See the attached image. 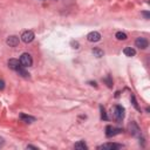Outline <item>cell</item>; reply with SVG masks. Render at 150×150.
I'll return each instance as SVG.
<instances>
[{
  "label": "cell",
  "instance_id": "cell-1",
  "mask_svg": "<svg viewBox=\"0 0 150 150\" xmlns=\"http://www.w3.org/2000/svg\"><path fill=\"white\" fill-rule=\"evenodd\" d=\"M113 115H114V119H115L117 122H121V121L124 119L125 109L123 108L122 106L116 104V106H114V108H113Z\"/></svg>",
  "mask_w": 150,
  "mask_h": 150
},
{
  "label": "cell",
  "instance_id": "cell-2",
  "mask_svg": "<svg viewBox=\"0 0 150 150\" xmlns=\"http://www.w3.org/2000/svg\"><path fill=\"white\" fill-rule=\"evenodd\" d=\"M20 63L23 67H31L32 65H33V59H32L31 54H28V53H24V54H21L20 56Z\"/></svg>",
  "mask_w": 150,
  "mask_h": 150
},
{
  "label": "cell",
  "instance_id": "cell-3",
  "mask_svg": "<svg viewBox=\"0 0 150 150\" xmlns=\"http://www.w3.org/2000/svg\"><path fill=\"white\" fill-rule=\"evenodd\" d=\"M34 38H35V35L32 31H26L23 33V35H21V40H23L25 44H29V42H32L34 40Z\"/></svg>",
  "mask_w": 150,
  "mask_h": 150
},
{
  "label": "cell",
  "instance_id": "cell-4",
  "mask_svg": "<svg viewBox=\"0 0 150 150\" xmlns=\"http://www.w3.org/2000/svg\"><path fill=\"white\" fill-rule=\"evenodd\" d=\"M122 133V129H120V128H113L112 125H108L106 128V135L107 137H112V136H115L117 134Z\"/></svg>",
  "mask_w": 150,
  "mask_h": 150
},
{
  "label": "cell",
  "instance_id": "cell-5",
  "mask_svg": "<svg viewBox=\"0 0 150 150\" xmlns=\"http://www.w3.org/2000/svg\"><path fill=\"white\" fill-rule=\"evenodd\" d=\"M122 148L121 144H117V143H104L100 147H98V149H103V150H117V149H120Z\"/></svg>",
  "mask_w": 150,
  "mask_h": 150
},
{
  "label": "cell",
  "instance_id": "cell-6",
  "mask_svg": "<svg viewBox=\"0 0 150 150\" xmlns=\"http://www.w3.org/2000/svg\"><path fill=\"white\" fill-rule=\"evenodd\" d=\"M135 46L138 47L140 49H145L149 46V42L145 38H137L135 41Z\"/></svg>",
  "mask_w": 150,
  "mask_h": 150
},
{
  "label": "cell",
  "instance_id": "cell-7",
  "mask_svg": "<svg viewBox=\"0 0 150 150\" xmlns=\"http://www.w3.org/2000/svg\"><path fill=\"white\" fill-rule=\"evenodd\" d=\"M87 40L90 42H98L101 40V34L99 32H90V33L87 35Z\"/></svg>",
  "mask_w": 150,
  "mask_h": 150
},
{
  "label": "cell",
  "instance_id": "cell-8",
  "mask_svg": "<svg viewBox=\"0 0 150 150\" xmlns=\"http://www.w3.org/2000/svg\"><path fill=\"white\" fill-rule=\"evenodd\" d=\"M8 67L11 69H13V70H18L20 67H21V63L19 60L17 59H9L8 60Z\"/></svg>",
  "mask_w": 150,
  "mask_h": 150
},
{
  "label": "cell",
  "instance_id": "cell-9",
  "mask_svg": "<svg viewBox=\"0 0 150 150\" xmlns=\"http://www.w3.org/2000/svg\"><path fill=\"white\" fill-rule=\"evenodd\" d=\"M7 45L9 46V47H17L18 45H19V38L18 37H15V35H11V37H8L7 38Z\"/></svg>",
  "mask_w": 150,
  "mask_h": 150
},
{
  "label": "cell",
  "instance_id": "cell-10",
  "mask_svg": "<svg viewBox=\"0 0 150 150\" xmlns=\"http://www.w3.org/2000/svg\"><path fill=\"white\" fill-rule=\"evenodd\" d=\"M20 120L25 123H33L35 121V117L27 115V114H20Z\"/></svg>",
  "mask_w": 150,
  "mask_h": 150
},
{
  "label": "cell",
  "instance_id": "cell-11",
  "mask_svg": "<svg viewBox=\"0 0 150 150\" xmlns=\"http://www.w3.org/2000/svg\"><path fill=\"white\" fill-rule=\"evenodd\" d=\"M129 129H130V133L131 135L134 136H137V135H140L141 131H140V128H138V125L135 123V122H131L130 125H129Z\"/></svg>",
  "mask_w": 150,
  "mask_h": 150
},
{
  "label": "cell",
  "instance_id": "cell-12",
  "mask_svg": "<svg viewBox=\"0 0 150 150\" xmlns=\"http://www.w3.org/2000/svg\"><path fill=\"white\" fill-rule=\"evenodd\" d=\"M123 53H124L125 56H129V58L136 55V50H135L134 48H131V47H125V48L123 49Z\"/></svg>",
  "mask_w": 150,
  "mask_h": 150
},
{
  "label": "cell",
  "instance_id": "cell-13",
  "mask_svg": "<svg viewBox=\"0 0 150 150\" xmlns=\"http://www.w3.org/2000/svg\"><path fill=\"white\" fill-rule=\"evenodd\" d=\"M74 148L78 149V150H87L88 149V147H87V144H86L84 141H79L78 143H75Z\"/></svg>",
  "mask_w": 150,
  "mask_h": 150
},
{
  "label": "cell",
  "instance_id": "cell-14",
  "mask_svg": "<svg viewBox=\"0 0 150 150\" xmlns=\"http://www.w3.org/2000/svg\"><path fill=\"white\" fill-rule=\"evenodd\" d=\"M115 38L117 40H121V41H124V40L128 39V37H127V34L124 33V32H117V33L115 34Z\"/></svg>",
  "mask_w": 150,
  "mask_h": 150
},
{
  "label": "cell",
  "instance_id": "cell-15",
  "mask_svg": "<svg viewBox=\"0 0 150 150\" xmlns=\"http://www.w3.org/2000/svg\"><path fill=\"white\" fill-rule=\"evenodd\" d=\"M24 68H25V67H23V66H21V67H20V68H19L17 72H18V73H19V75H21V76H23V78H26V79H27V78H29V74H28V73H27V72H26Z\"/></svg>",
  "mask_w": 150,
  "mask_h": 150
},
{
  "label": "cell",
  "instance_id": "cell-16",
  "mask_svg": "<svg viewBox=\"0 0 150 150\" xmlns=\"http://www.w3.org/2000/svg\"><path fill=\"white\" fill-rule=\"evenodd\" d=\"M93 54H94L96 58H102L104 53H103V50L100 49V48H94V49H93Z\"/></svg>",
  "mask_w": 150,
  "mask_h": 150
},
{
  "label": "cell",
  "instance_id": "cell-17",
  "mask_svg": "<svg viewBox=\"0 0 150 150\" xmlns=\"http://www.w3.org/2000/svg\"><path fill=\"white\" fill-rule=\"evenodd\" d=\"M100 110H101V119L104 120V121H108V116H107V113H106V109L103 108V106H100Z\"/></svg>",
  "mask_w": 150,
  "mask_h": 150
},
{
  "label": "cell",
  "instance_id": "cell-18",
  "mask_svg": "<svg viewBox=\"0 0 150 150\" xmlns=\"http://www.w3.org/2000/svg\"><path fill=\"white\" fill-rule=\"evenodd\" d=\"M103 81L107 83V86H108V88H112L113 87V80H112V76L110 75H108L106 79H103Z\"/></svg>",
  "mask_w": 150,
  "mask_h": 150
},
{
  "label": "cell",
  "instance_id": "cell-19",
  "mask_svg": "<svg viewBox=\"0 0 150 150\" xmlns=\"http://www.w3.org/2000/svg\"><path fill=\"white\" fill-rule=\"evenodd\" d=\"M130 100H131V102H133V106L135 107V108L140 112L141 109H140V107H138V104H137V101H136V99H135V96L134 95H131V98H130Z\"/></svg>",
  "mask_w": 150,
  "mask_h": 150
},
{
  "label": "cell",
  "instance_id": "cell-20",
  "mask_svg": "<svg viewBox=\"0 0 150 150\" xmlns=\"http://www.w3.org/2000/svg\"><path fill=\"white\" fill-rule=\"evenodd\" d=\"M70 46H72V48H74V49H78V48L80 47V44H79L78 41H74V40H73V41L70 42Z\"/></svg>",
  "mask_w": 150,
  "mask_h": 150
},
{
  "label": "cell",
  "instance_id": "cell-21",
  "mask_svg": "<svg viewBox=\"0 0 150 150\" xmlns=\"http://www.w3.org/2000/svg\"><path fill=\"white\" fill-rule=\"evenodd\" d=\"M142 14L144 15V18H145L147 20H149V19H150V13L148 12V11H143V12H142Z\"/></svg>",
  "mask_w": 150,
  "mask_h": 150
},
{
  "label": "cell",
  "instance_id": "cell-22",
  "mask_svg": "<svg viewBox=\"0 0 150 150\" xmlns=\"http://www.w3.org/2000/svg\"><path fill=\"white\" fill-rule=\"evenodd\" d=\"M5 89V81L0 79V90H4Z\"/></svg>",
  "mask_w": 150,
  "mask_h": 150
},
{
  "label": "cell",
  "instance_id": "cell-23",
  "mask_svg": "<svg viewBox=\"0 0 150 150\" xmlns=\"http://www.w3.org/2000/svg\"><path fill=\"white\" fill-rule=\"evenodd\" d=\"M27 149H34V150H39L38 147H34V145H27Z\"/></svg>",
  "mask_w": 150,
  "mask_h": 150
},
{
  "label": "cell",
  "instance_id": "cell-24",
  "mask_svg": "<svg viewBox=\"0 0 150 150\" xmlns=\"http://www.w3.org/2000/svg\"><path fill=\"white\" fill-rule=\"evenodd\" d=\"M5 144V141H4V138L3 137H0V148H1L3 145Z\"/></svg>",
  "mask_w": 150,
  "mask_h": 150
},
{
  "label": "cell",
  "instance_id": "cell-25",
  "mask_svg": "<svg viewBox=\"0 0 150 150\" xmlns=\"http://www.w3.org/2000/svg\"><path fill=\"white\" fill-rule=\"evenodd\" d=\"M89 84H90V86H94V87H98V84H96V82H93V81H90V82H89Z\"/></svg>",
  "mask_w": 150,
  "mask_h": 150
}]
</instances>
